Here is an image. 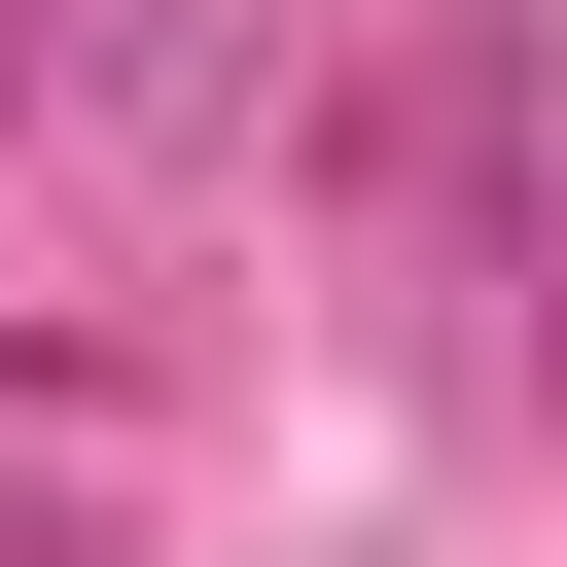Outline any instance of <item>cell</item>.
Returning a JSON list of instances; mask_svg holds the SVG:
<instances>
[{
  "instance_id": "obj_1",
  "label": "cell",
  "mask_w": 567,
  "mask_h": 567,
  "mask_svg": "<svg viewBox=\"0 0 567 567\" xmlns=\"http://www.w3.org/2000/svg\"><path fill=\"white\" fill-rule=\"evenodd\" d=\"M0 567H71V532H35V496H0Z\"/></svg>"
}]
</instances>
